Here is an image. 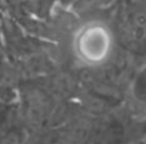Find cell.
<instances>
[{
	"mask_svg": "<svg viewBox=\"0 0 146 144\" xmlns=\"http://www.w3.org/2000/svg\"><path fill=\"white\" fill-rule=\"evenodd\" d=\"M115 49V35L107 21L98 17L80 20L69 37L73 60L84 67H100L108 62Z\"/></svg>",
	"mask_w": 146,
	"mask_h": 144,
	"instance_id": "cell-1",
	"label": "cell"
}]
</instances>
